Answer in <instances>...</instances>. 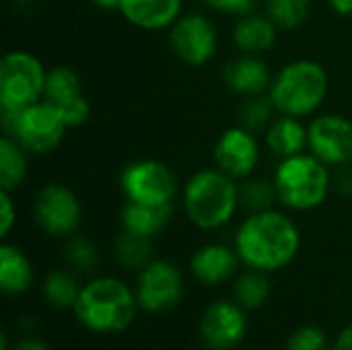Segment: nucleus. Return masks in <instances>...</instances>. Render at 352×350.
I'll return each instance as SVG.
<instances>
[{"label":"nucleus","mask_w":352,"mask_h":350,"mask_svg":"<svg viewBox=\"0 0 352 350\" xmlns=\"http://www.w3.org/2000/svg\"><path fill=\"white\" fill-rule=\"evenodd\" d=\"M301 248L297 223L283 210L252 212L235 233V252L254 270L274 272L289 266Z\"/></svg>","instance_id":"1"},{"label":"nucleus","mask_w":352,"mask_h":350,"mask_svg":"<svg viewBox=\"0 0 352 350\" xmlns=\"http://www.w3.org/2000/svg\"><path fill=\"white\" fill-rule=\"evenodd\" d=\"M182 204L188 221L202 231H217L231 223L239 204V182L217 167L192 173L182 190Z\"/></svg>","instance_id":"2"},{"label":"nucleus","mask_w":352,"mask_h":350,"mask_svg":"<svg viewBox=\"0 0 352 350\" xmlns=\"http://www.w3.org/2000/svg\"><path fill=\"white\" fill-rule=\"evenodd\" d=\"M268 95L278 113L299 120L314 118L330 95V74L322 62L297 58L274 74Z\"/></svg>","instance_id":"3"},{"label":"nucleus","mask_w":352,"mask_h":350,"mask_svg":"<svg viewBox=\"0 0 352 350\" xmlns=\"http://www.w3.org/2000/svg\"><path fill=\"white\" fill-rule=\"evenodd\" d=\"M278 202L295 212L320 208L334 190V169L314 157L309 151L278 159L272 173Z\"/></svg>","instance_id":"4"},{"label":"nucleus","mask_w":352,"mask_h":350,"mask_svg":"<svg viewBox=\"0 0 352 350\" xmlns=\"http://www.w3.org/2000/svg\"><path fill=\"white\" fill-rule=\"evenodd\" d=\"M74 311L78 320L95 332H120L134 320L136 297L126 283L101 276L82 287Z\"/></svg>","instance_id":"5"},{"label":"nucleus","mask_w":352,"mask_h":350,"mask_svg":"<svg viewBox=\"0 0 352 350\" xmlns=\"http://www.w3.org/2000/svg\"><path fill=\"white\" fill-rule=\"evenodd\" d=\"M2 134L12 136L31 157H45L54 153L70 130L60 113V109L41 99L21 111L0 109Z\"/></svg>","instance_id":"6"},{"label":"nucleus","mask_w":352,"mask_h":350,"mask_svg":"<svg viewBox=\"0 0 352 350\" xmlns=\"http://www.w3.org/2000/svg\"><path fill=\"white\" fill-rule=\"evenodd\" d=\"M47 68L27 50L6 52L0 60V109L21 111L45 95Z\"/></svg>","instance_id":"7"},{"label":"nucleus","mask_w":352,"mask_h":350,"mask_svg":"<svg viewBox=\"0 0 352 350\" xmlns=\"http://www.w3.org/2000/svg\"><path fill=\"white\" fill-rule=\"evenodd\" d=\"M120 190L128 202L169 206L179 192V184L167 163L159 159H136L122 169Z\"/></svg>","instance_id":"8"},{"label":"nucleus","mask_w":352,"mask_h":350,"mask_svg":"<svg viewBox=\"0 0 352 350\" xmlns=\"http://www.w3.org/2000/svg\"><path fill=\"white\" fill-rule=\"evenodd\" d=\"M171 54L190 68L210 64L219 52V29L202 12H184L167 31Z\"/></svg>","instance_id":"9"},{"label":"nucleus","mask_w":352,"mask_h":350,"mask_svg":"<svg viewBox=\"0 0 352 350\" xmlns=\"http://www.w3.org/2000/svg\"><path fill=\"white\" fill-rule=\"evenodd\" d=\"M33 219L37 227L52 237H72L82 223V204L72 188L50 182L35 194Z\"/></svg>","instance_id":"10"},{"label":"nucleus","mask_w":352,"mask_h":350,"mask_svg":"<svg viewBox=\"0 0 352 350\" xmlns=\"http://www.w3.org/2000/svg\"><path fill=\"white\" fill-rule=\"evenodd\" d=\"M307 151L338 169L352 163V120L344 113H316L307 124Z\"/></svg>","instance_id":"11"},{"label":"nucleus","mask_w":352,"mask_h":350,"mask_svg":"<svg viewBox=\"0 0 352 350\" xmlns=\"http://www.w3.org/2000/svg\"><path fill=\"white\" fill-rule=\"evenodd\" d=\"M262 159V146L258 134L235 124L221 132L212 149L214 167L233 179L241 182L256 173Z\"/></svg>","instance_id":"12"},{"label":"nucleus","mask_w":352,"mask_h":350,"mask_svg":"<svg viewBox=\"0 0 352 350\" xmlns=\"http://www.w3.org/2000/svg\"><path fill=\"white\" fill-rule=\"evenodd\" d=\"M184 295V276L169 260H153L140 270L136 299L142 309L163 314L173 309Z\"/></svg>","instance_id":"13"},{"label":"nucleus","mask_w":352,"mask_h":350,"mask_svg":"<svg viewBox=\"0 0 352 350\" xmlns=\"http://www.w3.org/2000/svg\"><path fill=\"white\" fill-rule=\"evenodd\" d=\"M248 324L243 311L227 301L210 305L200 322V336L206 347L214 350H227L241 342Z\"/></svg>","instance_id":"14"},{"label":"nucleus","mask_w":352,"mask_h":350,"mask_svg":"<svg viewBox=\"0 0 352 350\" xmlns=\"http://www.w3.org/2000/svg\"><path fill=\"white\" fill-rule=\"evenodd\" d=\"M272 78L274 74L270 72V66L262 60V56L239 54L233 60H229L223 68L225 87L243 99L268 93Z\"/></svg>","instance_id":"15"},{"label":"nucleus","mask_w":352,"mask_h":350,"mask_svg":"<svg viewBox=\"0 0 352 350\" xmlns=\"http://www.w3.org/2000/svg\"><path fill=\"white\" fill-rule=\"evenodd\" d=\"M118 12L136 29L169 31L184 14V0H122Z\"/></svg>","instance_id":"16"},{"label":"nucleus","mask_w":352,"mask_h":350,"mask_svg":"<svg viewBox=\"0 0 352 350\" xmlns=\"http://www.w3.org/2000/svg\"><path fill=\"white\" fill-rule=\"evenodd\" d=\"M278 25L266 12H248L235 19L233 25V43L239 54L264 56L278 41Z\"/></svg>","instance_id":"17"},{"label":"nucleus","mask_w":352,"mask_h":350,"mask_svg":"<svg viewBox=\"0 0 352 350\" xmlns=\"http://www.w3.org/2000/svg\"><path fill=\"white\" fill-rule=\"evenodd\" d=\"M237 262L239 256L235 248L231 250L223 243H206L194 252L190 270L204 285H221L235 274Z\"/></svg>","instance_id":"18"},{"label":"nucleus","mask_w":352,"mask_h":350,"mask_svg":"<svg viewBox=\"0 0 352 350\" xmlns=\"http://www.w3.org/2000/svg\"><path fill=\"white\" fill-rule=\"evenodd\" d=\"M264 146L278 159L301 155L307 151V126L299 118L278 113L264 132Z\"/></svg>","instance_id":"19"},{"label":"nucleus","mask_w":352,"mask_h":350,"mask_svg":"<svg viewBox=\"0 0 352 350\" xmlns=\"http://www.w3.org/2000/svg\"><path fill=\"white\" fill-rule=\"evenodd\" d=\"M173 217V204L169 206H148L136 202H124L122 206V227L142 237H157Z\"/></svg>","instance_id":"20"},{"label":"nucleus","mask_w":352,"mask_h":350,"mask_svg":"<svg viewBox=\"0 0 352 350\" xmlns=\"http://www.w3.org/2000/svg\"><path fill=\"white\" fill-rule=\"evenodd\" d=\"M33 283V268L29 258L10 243L0 248V289L6 295L25 293Z\"/></svg>","instance_id":"21"},{"label":"nucleus","mask_w":352,"mask_h":350,"mask_svg":"<svg viewBox=\"0 0 352 350\" xmlns=\"http://www.w3.org/2000/svg\"><path fill=\"white\" fill-rule=\"evenodd\" d=\"M29 153L8 134L0 138V190L16 192L29 175Z\"/></svg>","instance_id":"22"},{"label":"nucleus","mask_w":352,"mask_h":350,"mask_svg":"<svg viewBox=\"0 0 352 350\" xmlns=\"http://www.w3.org/2000/svg\"><path fill=\"white\" fill-rule=\"evenodd\" d=\"M278 202V192L272 177L252 175L239 182V204L248 215L274 208Z\"/></svg>","instance_id":"23"},{"label":"nucleus","mask_w":352,"mask_h":350,"mask_svg":"<svg viewBox=\"0 0 352 350\" xmlns=\"http://www.w3.org/2000/svg\"><path fill=\"white\" fill-rule=\"evenodd\" d=\"M80 95H82V80L74 68L66 64H58L47 70L43 99H47L54 105H62Z\"/></svg>","instance_id":"24"},{"label":"nucleus","mask_w":352,"mask_h":350,"mask_svg":"<svg viewBox=\"0 0 352 350\" xmlns=\"http://www.w3.org/2000/svg\"><path fill=\"white\" fill-rule=\"evenodd\" d=\"M113 254L124 268L142 270L146 264L153 262V243L148 237L124 229L113 243Z\"/></svg>","instance_id":"25"},{"label":"nucleus","mask_w":352,"mask_h":350,"mask_svg":"<svg viewBox=\"0 0 352 350\" xmlns=\"http://www.w3.org/2000/svg\"><path fill=\"white\" fill-rule=\"evenodd\" d=\"M276 116H278V111L268 93L254 95V97H245L241 101V105L237 109V124L248 128L254 134H264Z\"/></svg>","instance_id":"26"},{"label":"nucleus","mask_w":352,"mask_h":350,"mask_svg":"<svg viewBox=\"0 0 352 350\" xmlns=\"http://www.w3.org/2000/svg\"><path fill=\"white\" fill-rule=\"evenodd\" d=\"M314 10V0H264V12L278 25L280 31H293L307 23Z\"/></svg>","instance_id":"27"},{"label":"nucleus","mask_w":352,"mask_h":350,"mask_svg":"<svg viewBox=\"0 0 352 350\" xmlns=\"http://www.w3.org/2000/svg\"><path fill=\"white\" fill-rule=\"evenodd\" d=\"M80 291L82 287H78L76 278L66 270H54L43 281V297L47 303H52L58 309H66V307L74 309Z\"/></svg>","instance_id":"28"},{"label":"nucleus","mask_w":352,"mask_h":350,"mask_svg":"<svg viewBox=\"0 0 352 350\" xmlns=\"http://www.w3.org/2000/svg\"><path fill=\"white\" fill-rule=\"evenodd\" d=\"M235 295L243 309H258L266 303L270 295V283L266 278V272L250 268L245 274H241L235 283Z\"/></svg>","instance_id":"29"},{"label":"nucleus","mask_w":352,"mask_h":350,"mask_svg":"<svg viewBox=\"0 0 352 350\" xmlns=\"http://www.w3.org/2000/svg\"><path fill=\"white\" fill-rule=\"evenodd\" d=\"M64 258L72 268L82 270V272L93 270L99 262L97 248L87 237H70L66 248H64Z\"/></svg>","instance_id":"30"},{"label":"nucleus","mask_w":352,"mask_h":350,"mask_svg":"<svg viewBox=\"0 0 352 350\" xmlns=\"http://www.w3.org/2000/svg\"><path fill=\"white\" fill-rule=\"evenodd\" d=\"M56 107L60 109V113H62L68 128H80L91 118V103H89V99L85 95H80L76 99H70V101H66L62 105H56Z\"/></svg>","instance_id":"31"},{"label":"nucleus","mask_w":352,"mask_h":350,"mask_svg":"<svg viewBox=\"0 0 352 350\" xmlns=\"http://www.w3.org/2000/svg\"><path fill=\"white\" fill-rule=\"evenodd\" d=\"M285 350H328V340L322 330L307 326V328L297 330L289 338Z\"/></svg>","instance_id":"32"},{"label":"nucleus","mask_w":352,"mask_h":350,"mask_svg":"<svg viewBox=\"0 0 352 350\" xmlns=\"http://www.w3.org/2000/svg\"><path fill=\"white\" fill-rule=\"evenodd\" d=\"M210 10L219 14H229V17H243L248 12H254L258 6V0H202Z\"/></svg>","instance_id":"33"},{"label":"nucleus","mask_w":352,"mask_h":350,"mask_svg":"<svg viewBox=\"0 0 352 350\" xmlns=\"http://www.w3.org/2000/svg\"><path fill=\"white\" fill-rule=\"evenodd\" d=\"M16 223V202L12 192L0 190V237H8Z\"/></svg>","instance_id":"34"},{"label":"nucleus","mask_w":352,"mask_h":350,"mask_svg":"<svg viewBox=\"0 0 352 350\" xmlns=\"http://www.w3.org/2000/svg\"><path fill=\"white\" fill-rule=\"evenodd\" d=\"M334 190L344 198H352V163L334 169Z\"/></svg>","instance_id":"35"},{"label":"nucleus","mask_w":352,"mask_h":350,"mask_svg":"<svg viewBox=\"0 0 352 350\" xmlns=\"http://www.w3.org/2000/svg\"><path fill=\"white\" fill-rule=\"evenodd\" d=\"M330 8L344 19H352V0H328Z\"/></svg>","instance_id":"36"},{"label":"nucleus","mask_w":352,"mask_h":350,"mask_svg":"<svg viewBox=\"0 0 352 350\" xmlns=\"http://www.w3.org/2000/svg\"><path fill=\"white\" fill-rule=\"evenodd\" d=\"M334 350H352V326L351 328H346V330L338 336V340H336V344H334Z\"/></svg>","instance_id":"37"},{"label":"nucleus","mask_w":352,"mask_h":350,"mask_svg":"<svg viewBox=\"0 0 352 350\" xmlns=\"http://www.w3.org/2000/svg\"><path fill=\"white\" fill-rule=\"evenodd\" d=\"M93 6H97L99 10H120L122 0H89Z\"/></svg>","instance_id":"38"},{"label":"nucleus","mask_w":352,"mask_h":350,"mask_svg":"<svg viewBox=\"0 0 352 350\" xmlns=\"http://www.w3.org/2000/svg\"><path fill=\"white\" fill-rule=\"evenodd\" d=\"M14 350H47V349H45V344H43V342H39V340H25V342H21V344H19Z\"/></svg>","instance_id":"39"}]
</instances>
